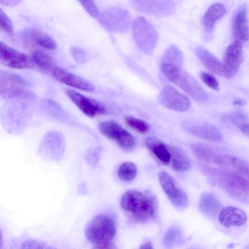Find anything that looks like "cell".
<instances>
[{
	"instance_id": "cell-1",
	"label": "cell",
	"mask_w": 249,
	"mask_h": 249,
	"mask_svg": "<svg viewBox=\"0 0 249 249\" xmlns=\"http://www.w3.org/2000/svg\"><path fill=\"white\" fill-rule=\"evenodd\" d=\"M35 100V95L30 91L7 100L1 108L0 119L7 132L16 135L27 128L33 115Z\"/></svg>"
},
{
	"instance_id": "cell-2",
	"label": "cell",
	"mask_w": 249,
	"mask_h": 249,
	"mask_svg": "<svg viewBox=\"0 0 249 249\" xmlns=\"http://www.w3.org/2000/svg\"><path fill=\"white\" fill-rule=\"evenodd\" d=\"M121 206L134 222L145 223L157 215L158 202L156 196L149 191L130 190L121 199Z\"/></svg>"
},
{
	"instance_id": "cell-3",
	"label": "cell",
	"mask_w": 249,
	"mask_h": 249,
	"mask_svg": "<svg viewBox=\"0 0 249 249\" xmlns=\"http://www.w3.org/2000/svg\"><path fill=\"white\" fill-rule=\"evenodd\" d=\"M116 233V227L113 218L106 214L95 216L85 229L87 240L96 249H114L113 240Z\"/></svg>"
},
{
	"instance_id": "cell-4",
	"label": "cell",
	"mask_w": 249,
	"mask_h": 249,
	"mask_svg": "<svg viewBox=\"0 0 249 249\" xmlns=\"http://www.w3.org/2000/svg\"><path fill=\"white\" fill-rule=\"evenodd\" d=\"M161 70L172 83L182 89L194 100L203 103L208 99V94L196 79L180 66L166 62L161 64Z\"/></svg>"
},
{
	"instance_id": "cell-5",
	"label": "cell",
	"mask_w": 249,
	"mask_h": 249,
	"mask_svg": "<svg viewBox=\"0 0 249 249\" xmlns=\"http://www.w3.org/2000/svg\"><path fill=\"white\" fill-rule=\"evenodd\" d=\"M218 186L234 197L248 202V179L224 169H207L205 171Z\"/></svg>"
},
{
	"instance_id": "cell-6",
	"label": "cell",
	"mask_w": 249,
	"mask_h": 249,
	"mask_svg": "<svg viewBox=\"0 0 249 249\" xmlns=\"http://www.w3.org/2000/svg\"><path fill=\"white\" fill-rule=\"evenodd\" d=\"M132 29L139 48L146 53L151 52L158 40V34L153 25L144 18L139 17L133 22Z\"/></svg>"
},
{
	"instance_id": "cell-7",
	"label": "cell",
	"mask_w": 249,
	"mask_h": 249,
	"mask_svg": "<svg viewBox=\"0 0 249 249\" xmlns=\"http://www.w3.org/2000/svg\"><path fill=\"white\" fill-rule=\"evenodd\" d=\"M100 24L109 32L123 33L130 28L132 18L126 9L110 7L104 10L98 18Z\"/></svg>"
},
{
	"instance_id": "cell-8",
	"label": "cell",
	"mask_w": 249,
	"mask_h": 249,
	"mask_svg": "<svg viewBox=\"0 0 249 249\" xmlns=\"http://www.w3.org/2000/svg\"><path fill=\"white\" fill-rule=\"evenodd\" d=\"M28 82L20 75L0 70V98L9 99L20 96L29 90Z\"/></svg>"
},
{
	"instance_id": "cell-9",
	"label": "cell",
	"mask_w": 249,
	"mask_h": 249,
	"mask_svg": "<svg viewBox=\"0 0 249 249\" xmlns=\"http://www.w3.org/2000/svg\"><path fill=\"white\" fill-rule=\"evenodd\" d=\"M0 63L15 69H31L35 63L32 56L19 52L0 41Z\"/></svg>"
},
{
	"instance_id": "cell-10",
	"label": "cell",
	"mask_w": 249,
	"mask_h": 249,
	"mask_svg": "<svg viewBox=\"0 0 249 249\" xmlns=\"http://www.w3.org/2000/svg\"><path fill=\"white\" fill-rule=\"evenodd\" d=\"M158 177L160 186L172 204L179 209L186 208L188 203L187 196L174 178L164 171L160 172Z\"/></svg>"
},
{
	"instance_id": "cell-11",
	"label": "cell",
	"mask_w": 249,
	"mask_h": 249,
	"mask_svg": "<svg viewBox=\"0 0 249 249\" xmlns=\"http://www.w3.org/2000/svg\"><path fill=\"white\" fill-rule=\"evenodd\" d=\"M99 128L102 134L115 141L124 149H131L135 145V140L133 135L114 122H103L100 124Z\"/></svg>"
},
{
	"instance_id": "cell-12",
	"label": "cell",
	"mask_w": 249,
	"mask_h": 249,
	"mask_svg": "<svg viewBox=\"0 0 249 249\" xmlns=\"http://www.w3.org/2000/svg\"><path fill=\"white\" fill-rule=\"evenodd\" d=\"M158 101L163 107L178 112L186 111L191 107L189 98L171 86L162 89L158 96Z\"/></svg>"
},
{
	"instance_id": "cell-13",
	"label": "cell",
	"mask_w": 249,
	"mask_h": 249,
	"mask_svg": "<svg viewBox=\"0 0 249 249\" xmlns=\"http://www.w3.org/2000/svg\"><path fill=\"white\" fill-rule=\"evenodd\" d=\"M134 7L142 13L159 17L168 16L175 11L172 0H132Z\"/></svg>"
},
{
	"instance_id": "cell-14",
	"label": "cell",
	"mask_w": 249,
	"mask_h": 249,
	"mask_svg": "<svg viewBox=\"0 0 249 249\" xmlns=\"http://www.w3.org/2000/svg\"><path fill=\"white\" fill-rule=\"evenodd\" d=\"M244 59L242 43L234 40L226 49L222 63L224 77L231 78L238 72Z\"/></svg>"
},
{
	"instance_id": "cell-15",
	"label": "cell",
	"mask_w": 249,
	"mask_h": 249,
	"mask_svg": "<svg viewBox=\"0 0 249 249\" xmlns=\"http://www.w3.org/2000/svg\"><path fill=\"white\" fill-rule=\"evenodd\" d=\"M183 127L188 133L198 138L216 142L223 139L220 130L208 123L186 121L183 123Z\"/></svg>"
},
{
	"instance_id": "cell-16",
	"label": "cell",
	"mask_w": 249,
	"mask_h": 249,
	"mask_svg": "<svg viewBox=\"0 0 249 249\" xmlns=\"http://www.w3.org/2000/svg\"><path fill=\"white\" fill-rule=\"evenodd\" d=\"M67 93L70 99L87 116L93 117L103 114L105 107L97 101L87 97L73 90L69 89Z\"/></svg>"
},
{
	"instance_id": "cell-17",
	"label": "cell",
	"mask_w": 249,
	"mask_h": 249,
	"mask_svg": "<svg viewBox=\"0 0 249 249\" xmlns=\"http://www.w3.org/2000/svg\"><path fill=\"white\" fill-rule=\"evenodd\" d=\"M247 7L243 4L235 11L232 18L231 26L233 37L241 43L249 39Z\"/></svg>"
},
{
	"instance_id": "cell-18",
	"label": "cell",
	"mask_w": 249,
	"mask_h": 249,
	"mask_svg": "<svg viewBox=\"0 0 249 249\" xmlns=\"http://www.w3.org/2000/svg\"><path fill=\"white\" fill-rule=\"evenodd\" d=\"M52 73L56 80L70 87L87 91L94 90V87L91 83L62 68L55 66Z\"/></svg>"
},
{
	"instance_id": "cell-19",
	"label": "cell",
	"mask_w": 249,
	"mask_h": 249,
	"mask_svg": "<svg viewBox=\"0 0 249 249\" xmlns=\"http://www.w3.org/2000/svg\"><path fill=\"white\" fill-rule=\"evenodd\" d=\"M213 161L222 169L248 179L249 164L246 161L235 156L224 154L217 156Z\"/></svg>"
},
{
	"instance_id": "cell-20",
	"label": "cell",
	"mask_w": 249,
	"mask_h": 249,
	"mask_svg": "<svg viewBox=\"0 0 249 249\" xmlns=\"http://www.w3.org/2000/svg\"><path fill=\"white\" fill-rule=\"evenodd\" d=\"M218 214L220 223L225 227L241 226L247 220L246 213L242 210L234 207L224 208Z\"/></svg>"
},
{
	"instance_id": "cell-21",
	"label": "cell",
	"mask_w": 249,
	"mask_h": 249,
	"mask_svg": "<svg viewBox=\"0 0 249 249\" xmlns=\"http://www.w3.org/2000/svg\"><path fill=\"white\" fill-rule=\"evenodd\" d=\"M147 148L161 162L168 164L171 161V151L168 145L154 137H149L145 140Z\"/></svg>"
},
{
	"instance_id": "cell-22",
	"label": "cell",
	"mask_w": 249,
	"mask_h": 249,
	"mask_svg": "<svg viewBox=\"0 0 249 249\" xmlns=\"http://www.w3.org/2000/svg\"><path fill=\"white\" fill-rule=\"evenodd\" d=\"M195 53L203 65L210 71L220 76H224L222 63L205 49L198 47Z\"/></svg>"
},
{
	"instance_id": "cell-23",
	"label": "cell",
	"mask_w": 249,
	"mask_h": 249,
	"mask_svg": "<svg viewBox=\"0 0 249 249\" xmlns=\"http://www.w3.org/2000/svg\"><path fill=\"white\" fill-rule=\"evenodd\" d=\"M226 12V7L222 3H215L207 10L202 19V24L205 33L211 34L215 22L221 18Z\"/></svg>"
},
{
	"instance_id": "cell-24",
	"label": "cell",
	"mask_w": 249,
	"mask_h": 249,
	"mask_svg": "<svg viewBox=\"0 0 249 249\" xmlns=\"http://www.w3.org/2000/svg\"><path fill=\"white\" fill-rule=\"evenodd\" d=\"M199 207L206 215L212 217L219 213L221 204L214 195L209 193H203L199 199Z\"/></svg>"
},
{
	"instance_id": "cell-25",
	"label": "cell",
	"mask_w": 249,
	"mask_h": 249,
	"mask_svg": "<svg viewBox=\"0 0 249 249\" xmlns=\"http://www.w3.org/2000/svg\"><path fill=\"white\" fill-rule=\"evenodd\" d=\"M171 151V166L178 172L187 171L191 167V163L186 153L176 146H170Z\"/></svg>"
},
{
	"instance_id": "cell-26",
	"label": "cell",
	"mask_w": 249,
	"mask_h": 249,
	"mask_svg": "<svg viewBox=\"0 0 249 249\" xmlns=\"http://www.w3.org/2000/svg\"><path fill=\"white\" fill-rule=\"evenodd\" d=\"M28 37L40 46L49 50H54L56 47L55 41L48 35L36 29L28 31Z\"/></svg>"
},
{
	"instance_id": "cell-27",
	"label": "cell",
	"mask_w": 249,
	"mask_h": 249,
	"mask_svg": "<svg viewBox=\"0 0 249 249\" xmlns=\"http://www.w3.org/2000/svg\"><path fill=\"white\" fill-rule=\"evenodd\" d=\"M32 58L35 65L43 71L52 72L55 67L52 57L44 52L36 51L33 53Z\"/></svg>"
},
{
	"instance_id": "cell-28",
	"label": "cell",
	"mask_w": 249,
	"mask_h": 249,
	"mask_svg": "<svg viewBox=\"0 0 249 249\" xmlns=\"http://www.w3.org/2000/svg\"><path fill=\"white\" fill-rule=\"evenodd\" d=\"M194 155L199 159L206 162L214 161L215 156V150L210 145L195 143L191 146Z\"/></svg>"
},
{
	"instance_id": "cell-29",
	"label": "cell",
	"mask_w": 249,
	"mask_h": 249,
	"mask_svg": "<svg viewBox=\"0 0 249 249\" xmlns=\"http://www.w3.org/2000/svg\"><path fill=\"white\" fill-rule=\"evenodd\" d=\"M183 61V56L180 49L175 45L169 46L163 56L162 62L180 66Z\"/></svg>"
},
{
	"instance_id": "cell-30",
	"label": "cell",
	"mask_w": 249,
	"mask_h": 249,
	"mask_svg": "<svg viewBox=\"0 0 249 249\" xmlns=\"http://www.w3.org/2000/svg\"><path fill=\"white\" fill-rule=\"evenodd\" d=\"M137 174V167L132 162H125L118 169V176L122 180L130 181L135 178Z\"/></svg>"
},
{
	"instance_id": "cell-31",
	"label": "cell",
	"mask_w": 249,
	"mask_h": 249,
	"mask_svg": "<svg viewBox=\"0 0 249 249\" xmlns=\"http://www.w3.org/2000/svg\"><path fill=\"white\" fill-rule=\"evenodd\" d=\"M181 238V232L178 229L175 227L170 228L164 235V245L166 248H172L179 243Z\"/></svg>"
},
{
	"instance_id": "cell-32",
	"label": "cell",
	"mask_w": 249,
	"mask_h": 249,
	"mask_svg": "<svg viewBox=\"0 0 249 249\" xmlns=\"http://www.w3.org/2000/svg\"><path fill=\"white\" fill-rule=\"evenodd\" d=\"M125 123L130 127L142 134L147 133L150 129L147 122L133 117H127L125 119Z\"/></svg>"
},
{
	"instance_id": "cell-33",
	"label": "cell",
	"mask_w": 249,
	"mask_h": 249,
	"mask_svg": "<svg viewBox=\"0 0 249 249\" xmlns=\"http://www.w3.org/2000/svg\"><path fill=\"white\" fill-rule=\"evenodd\" d=\"M0 29L10 36L14 35V26L9 18L0 8Z\"/></svg>"
},
{
	"instance_id": "cell-34",
	"label": "cell",
	"mask_w": 249,
	"mask_h": 249,
	"mask_svg": "<svg viewBox=\"0 0 249 249\" xmlns=\"http://www.w3.org/2000/svg\"><path fill=\"white\" fill-rule=\"evenodd\" d=\"M229 120L237 126H241L248 123V116L246 112L237 110L231 113L229 115Z\"/></svg>"
},
{
	"instance_id": "cell-35",
	"label": "cell",
	"mask_w": 249,
	"mask_h": 249,
	"mask_svg": "<svg viewBox=\"0 0 249 249\" xmlns=\"http://www.w3.org/2000/svg\"><path fill=\"white\" fill-rule=\"evenodd\" d=\"M200 77L202 82L208 87L216 91L219 90V82L213 75L208 72L202 71L200 74Z\"/></svg>"
},
{
	"instance_id": "cell-36",
	"label": "cell",
	"mask_w": 249,
	"mask_h": 249,
	"mask_svg": "<svg viewBox=\"0 0 249 249\" xmlns=\"http://www.w3.org/2000/svg\"><path fill=\"white\" fill-rule=\"evenodd\" d=\"M82 7L91 17L97 18L99 16V10L94 0H78Z\"/></svg>"
},
{
	"instance_id": "cell-37",
	"label": "cell",
	"mask_w": 249,
	"mask_h": 249,
	"mask_svg": "<svg viewBox=\"0 0 249 249\" xmlns=\"http://www.w3.org/2000/svg\"><path fill=\"white\" fill-rule=\"evenodd\" d=\"M46 248L43 243L33 239L25 241L22 244L21 247V249H42Z\"/></svg>"
},
{
	"instance_id": "cell-38",
	"label": "cell",
	"mask_w": 249,
	"mask_h": 249,
	"mask_svg": "<svg viewBox=\"0 0 249 249\" xmlns=\"http://www.w3.org/2000/svg\"><path fill=\"white\" fill-rule=\"evenodd\" d=\"M22 0H0V3L9 7H15L18 5Z\"/></svg>"
},
{
	"instance_id": "cell-39",
	"label": "cell",
	"mask_w": 249,
	"mask_h": 249,
	"mask_svg": "<svg viewBox=\"0 0 249 249\" xmlns=\"http://www.w3.org/2000/svg\"><path fill=\"white\" fill-rule=\"evenodd\" d=\"M240 130L247 135H249V124H245L239 127Z\"/></svg>"
},
{
	"instance_id": "cell-40",
	"label": "cell",
	"mask_w": 249,
	"mask_h": 249,
	"mask_svg": "<svg viewBox=\"0 0 249 249\" xmlns=\"http://www.w3.org/2000/svg\"><path fill=\"white\" fill-rule=\"evenodd\" d=\"M140 248L141 249H153L152 243L150 241H147L142 245H141Z\"/></svg>"
},
{
	"instance_id": "cell-41",
	"label": "cell",
	"mask_w": 249,
	"mask_h": 249,
	"mask_svg": "<svg viewBox=\"0 0 249 249\" xmlns=\"http://www.w3.org/2000/svg\"><path fill=\"white\" fill-rule=\"evenodd\" d=\"M246 104V102L243 99H237L233 102L235 105L243 106Z\"/></svg>"
},
{
	"instance_id": "cell-42",
	"label": "cell",
	"mask_w": 249,
	"mask_h": 249,
	"mask_svg": "<svg viewBox=\"0 0 249 249\" xmlns=\"http://www.w3.org/2000/svg\"><path fill=\"white\" fill-rule=\"evenodd\" d=\"M3 245V235L0 228V249H1Z\"/></svg>"
}]
</instances>
